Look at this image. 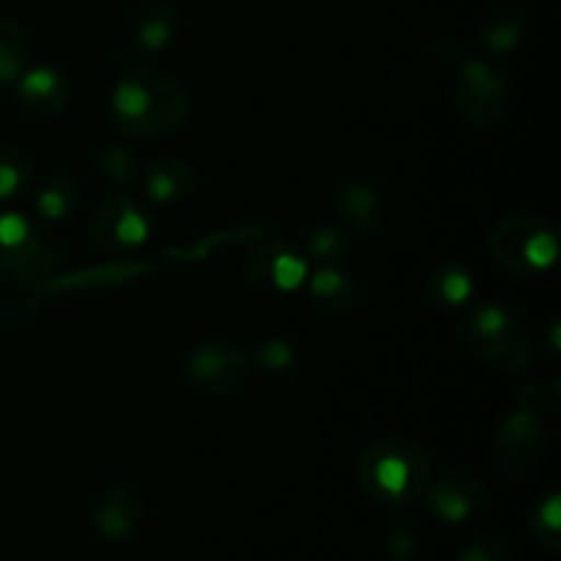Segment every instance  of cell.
<instances>
[{
    "label": "cell",
    "mask_w": 561,
    "mask_h": 561,
    "mask_svg": "<svg viewBox=\"0 0 561 561\" xmlns=\"http://www.w3.org/2000/svg\"><path fill=\"white\" fill-rule=\"evenodd\" d=\"M113 115L126 135L162 137L190 115V91L170 71L135 64L115 85Z\"/></svg>",
    "instance_id": "6da1fadb"
},
{
    "label": "cell",
    "mask_w": 561,
    "mask_h": 561,
    "mask_svg": "<svg viewBox=\"0 0 561 561\" xmlns=\"http://www.w3.org/2000/svg\"><path fill=\"white\" fill-rule=\"evenodd\" d=\"M359 482L370 499L403 510L427 496L431 458L409 436L389 433L376 438L359 458Z\"/></svg>",
    "instance_id": "7a4b0ae2"
},
{
    "label": "cell",
    "mask_w": 561,
    "mask_h": 561,
    "mask_svg": "<svg viewBox=\"0 0 561 561\" xmlns=\"http://www.w3.org/2000/svg\"><path fill=\"white\" fill-rule=\"evenodd\" d=\"M546 387L540 381L526 383L518 405L504 416L493 438V466L510 480H524L548 453V425L542 416Z\"/></svg>",
    "instance_id": "3957f363"
},
{
    "label": "cell",
    "mask_w": 561,
    "mask_h": 561,
    "mask_svg": "<svg viewBox=\"0 0 561 561\" xmlns=\"http://www.w3.org/2000/svg\"><path fill=\"white\" fill-rule=\"evenodd\" d=\"M491 250L496 261L510 272L531 277V274H540L553 266L559 255V236L546 219L518 214V217L504 219L493 230Z\"/></svg>",
    "instance_id": "277c9868"
},
{
    "label": "cell",
    "mask_w": 561,
    "mask_h": 561,
    "mask_svg": "<svg viewBox=\"0 0 561 561\" xmlns=\"http://www.w3.org/2000/svg\"><path fill=\"white\" fill-rule=\"evenodd\" d=\"M471 348L482 362L504 373L524 370L531 359V337L504 307L485 305L471 318Z\"/></svg>",
    "instance_id": "5b68a950"
},
{
    "label": "cell",
    "mask_w": 561,
    "mask_h": 561,
    "mask_svg": "<svg viewBox=\"0 0 561 561\" xmlns=\"http://www.w3.org/2000/svg\"><path fill=\"white\" fill-rule=\"evenodd\" d=\"M455 69L460 75L453 88V104L460 118L477 129H488L496 124L510 99V88L502 71L488 60L471 58H463Z\"/></svg>",
    "instance_id": "8992f818"
},
{
    "label": "cell",
    "mask_w": 561,
    "mask_h": 561,
    "mask_svg": "<svg viewBox=\"0 0 561 561\" xmlns=\"http://www.w3.org/2000/svg\"><path fill=\"white\" fill-rule=\"evenodd\" d=\"M250 373V356L233 343L197 345L186 359L190 383L203 394L228 398L239 392Z\"/></svg>",
    "instance_id": "52a82bcc"
},
{
    "label": "cell",
    "mask_w": 561,
    "mask_h": 561,
    "mask_svg": "<svg viewBox=\"0 0 561 561\" xmlns=\"http://www.w3.org/2000/svg\"><path fill=\"white\" fill-rule=\"evenodd\" d=\"M88 236L93 244L107 252L135 250V247L146 244L148 219L129 197H110L91 217Z\"/></svg>",
    "instance_id": "ba28073f"
},
{
    "label": "cell",
    "mask_w": 561,
    "mask_h": 561,
    "mask_svg": "<svg viewBox=\"0 0 561 561\" xmlns=\"http://www.w3.org/2000/svg\"><path fill=\"white\" fill-rule=\"evenodd\" d=\"M146 515L142 496L129 482H110L96 493L91 504V520L99 535L110 540H124L140 526Z\"/></svg>",
    "instance_id": "9c48e42d"
},
{
    "label": "cell",
    "mask_w": 561,
    "mask_h": 561,
    "mask_svg": "<svg viewBox=\"0 0 561 561\" xmlns=\"http://www.w3.org/2000/svg\"><path fill=\"white\" fill-rule=\"evenodd\" d=\"M427 493H431V507L447 524H463V520H469L480 510L482 499H485L482 480L469 469L444 471L436 482H431Z\"/></svg>",
    "instance_id": "30bf717a"
},
{
    "label": "cell",
    "mask_w": 561,
    "mask_h": 561,
    "mask_svg": "<svg viewBox=\"0 0 561 561\" xmlns=\"http://www.w3.org/2000/svg\"><path fill=\"white\" fill-rule=\"evenodd\" d=\"M334 201L337 208L345 214L348 222H354L362 233L373 236L381 228V197L378 190L373 186V181L367 175L348 173L337 175V186H334Z\"/></svg>",
    "instance_id": "8fae6325"
},
{
    "label": "cell",
    "mask_w": 561,
    "mask_h": 561,
    "mask_svg": "<svg viewBox=\"0 0 561 561\" xmlns=\"http://www.w3.org/2000/svg\"><path fill=\"white\" fill-rule=\"evenodd\" d=\"M16 96L33 115H55L69 99V82L53 66H38L16 80Z\"/></svg>",
    "instance_id": "7c38bea8"
},
{
    "label": "cell",
    "mask_w": 561,
    "mask_h": 561,
    "mask_svg": "<svg viewBox=\"0 0 561 561\" xmlns=\"http://www.w3.org/2000/svg\"><path fill=\"white\" fill-rule=\"evenodd\" d=\"M310 294L318 312L329 318V321H340V318H345L354 310V283L348 279V274H343L334 266H323L321 272H316V277L310 279Z\"/></svg>",
    "instance_id": "4fadbf2b"
},
{
    "label": "cell",
    "mask_w": 561,
    "mask_h": 561,
    "mask_svg": "<svg viewBox=\"0 0 561 561\" xmlns=\"http://www.w3.org/2000/svg\"><path fill=\"white\" fill-rule=\"evenodd\" d=\"M175 36V11L162 0H148L135 22L137 53L157 55L170 47Z\"/></svg>",
    "instance_id": "5bb4252c"
},
{
    "label": "cell",
    "mask_w": 561,
    "mask_h": 561,
    "mask_svg": "<svg viewBox=\"0 0 561 561\" xmlns=\"http://www.w3.org/2000/svg\"><path fill=\"white\" fill-rule=\"evenodd\" d=\"M195 190L192 168L181 159H159L146 173V192L153 203L184 201Z\"/></svg>",
    "instance_id": "9a60e30c"
},
{
    "label": "cell",
    "mask_w": 561,
    "mask_h": 561,
    "mask_svg": "<svg viewBox=\"0 0 561 561\" xmlns=\"http://www.w3.org/2000/svg\"><path fill=\"white\" fill-rule=\"evenodd\" d=\"M480 42L485 44L491 53L507 55L515 53L524 42V20L515 9H493L480 22Z\"/></svg>",
    "instance_id": "2e32d148"
},
{
    "label": "cell",
    "mask_w": 561,
    "mask_h": 561,
    "mask_svg": "<svg viewBox=\"0 0 561 561\" xmlns=\"http://www.w3.org/2000/svg\"><path fill=\"white\" fill-rule=\"evenodd\" d=\"M431 296L444 310H458L474 296V277L460 263H442L431 277Z\"/></svg>",
    "instance_id": "e0dca14e"
},
{
    "label": "cell",
    "mask_w": 561,
    "mask_h": 561,
    "mask_svg": "<svg viewBox=\"0 0 561 561\" xmlns=\"http://www.w3.org/2000/svg\"><path fill=\"white\" fill-rule=\"evenodd\" d=\"M31 44L16 20H0V85H11L25 75Z\"/></svg>",
    "instance_id": "ac0fdd59"
},
{
    "label": "cell",
    "mask_w": 561,
    "mask_h": 561,
    "mask_svg": "<svg viewBox=\"0 0 561 561\" xmlns=\"http://www.w3.org/2000/svg\"><path fill=\"white\" fill-rule=\"evenodd\" d=\"M75 203H77L75 186H71V181L66 179V175H49L36 195L38 214H42L44 219H49V222L64 219L66 214L75 208Z\"/></svg>",
    "instance_id": "d6986e66"
},
{
    "label": "cell",
    "mask_w": 561,
    "mask_h": 561,
    "mask_svg": "<svg viewBox=\"0 0 561 561\" xmlns=\"http://www.w3.org/2000/svg\"><path fill=\"white\" fill-rule=\"evenodd\" d=\"M531 531L535 540L540 542L546 551L557 553L561 548V499L559 493H551L540 507L531 515Z\"/></svg>",
    "instance_id": "ffe728a7"
},
{
    "label": "cell",
    "mask_w": 561,
    "mask_h": 561,
    "mask_svg": "<svg viewBox=\"0 0 561 561\" xmlns=\"http://www.w3.org/2000/svg\"><path fill=\"white\" fill-rule=\"evenodd\" d=\"M31 157L20 148H0V201L16 195L31 179Z\"/></svg>",
    "instance_id": "44dd1931"
},
{
    "label": "cell",
    "mask_w": 561,
    "mask_h": 561,
    "mask_svg": "<svg viewBox=\"0 0 561 561\" xmlns=\"http://www.w3.org/2000/svg\"><path fill=\"white\" fill-rule=\"evenodd\" d=\"M307 277V266L301 257H296L294 252L279 250L274 252L272 261V294H290V290L299 288Z\"/></svg>",
    "instance_id": "7402d4cb"
},
{
    "label": "cell",
    "mask_w": 561,
    "mask_h": 561,
    "mask_svg": "<svg viewBox=\"0 0 561 561\" xmlns=\"http://www.w3.org/2000/svg\"><path fill=\"white\" fill-rule=\"evenodd\" d=\"M460 561H515V548L510 542L507 535H493L480 537V540L469 542V546L460 551Z\"/></svg>",
    "instance_id": "603a6c76"
},
{
    "label": "cell",
    "mask_w": 561,
    "mask_h": 561,
    "mask_svg": "<svg viewBox=\"0 0 561 561\" xmlns=\"http://www.w3.org/2000/svg\"><path fill=\"white\" fill-rule=\"evenodd\" d=\"M381 546H383V553H387L392 561H409L414 559L416 553V537L409 524H403L400 518H392L387 524V529H383Z\"/></svg>",
    "instance_id": "cb8c5ba5"
},
{
    "label": "cell",
    "mask_w": 561,
    "mask_h": 561,
    "mask_svg": "<svg viewBox=\"0 0 561 561\" xmlns=\"http://www.w3.org/2000/svg\"><path fill=\"white\" fill-rule=\"evenodd\" d=\"M102 173L113 181L115 186H126L135 175V162H131V153L124 151L118 146H110L102 153Z\"/></svg>",
    "instance_id": "d4e9b609"
},
{
    "label": "cell",
    "mask_w": 561,
    "mask_h": 561,
    "mask_svg": "<svg viewBox=\"0 0 561 561\" xmlns=\"http://www.w3.org/2000/svg\"><path fill=\"white\" fill-rule=\"evenodd\" d=\"M345 247H348V239H345V233H340L334 228L316 230L310 239V252L316 257H321V261H337Z\"/></svg>",
    "instance_id": "484cf974"
},
{
    "label": "cell",
    "mask_w": 561,
    "mask_h": 561,
    "mask_svg": "<svg viewBox=\"0 0 561 561\" xmlns=\"http://www.w3.org/2000/svg\"><path fill=\"white\" fill-rule=\"evenodd\" d=\"M257 362H261L266 370H285V367L294 362V351H290V345L283 343V340H272V343H266L257 351Z\"/></svg>",
    "instance_id": "4316f807"
}]
</instances>
